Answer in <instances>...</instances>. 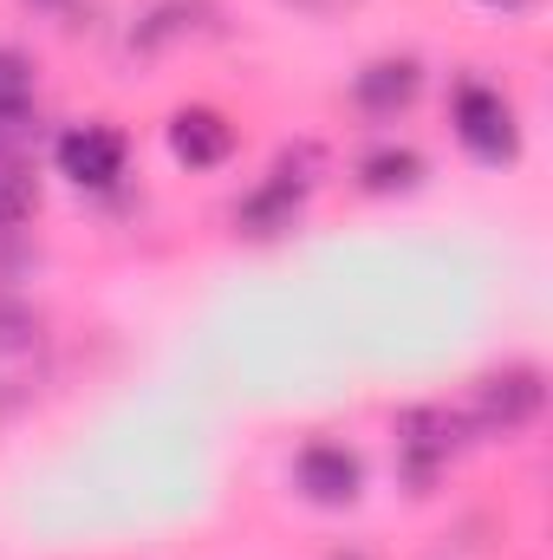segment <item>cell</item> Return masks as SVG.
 <instances>
[{
    "label": "cell",
    "instance_id": "obj_10",
    "mask_svg": "<svg viewBox=\"0 0 553 560\" xmlns=\"http://www.w3.org/2000/svg\"><path fill=\"white\" fill-rule=\"evenodd\" d=\"M416 176H423L416 150H378V156H365V189H411Z\"/></svg>",
    "mask_w": 553,
    "mask_h": 560
},
{
    "label": "cell",
    "instance_id": "obj_7",
    "mask_svg": "<svg viewBox=\"0 0 553 560\" xmlns=\"http://www.w3.org/2000/svg\"><path fill=\"white\" fill-rule=\"evenodd\" d=\"M398 443H404V456H411L416 476H430V469L456 450V423L443 418V411H404V418H398Z\"/></svg>",
    "mask_w": 553,
    "mask_h": 560
},
{
    "label": "cell",
    "instance_id": "obj_5",
    "mask_svg": "<svg viewBox=\"0 0 553 560\" xmlns=\"http://www.w3.org/2000/svg\"><path fill=\"white\" fill-rule=\"evenodd\" d=\"M306 189H313V176H299L293 163H280L274 176H268V183L242 202V229H255V235H274V229H286V222L299 215Z\"/></svg>",
    "mask_w": 553,
    "mask_h": 560
},
{
    "label": "cell",
    "instance_id": "obj_4",
    "mask_svg": "<svg viewBox=\"0 0 553 560\" xmlns=\"http://www.w3.org/2000/svg\"><path fill=\"white\" fill-rule=\"evenodd\" d=\"M541 398H548L541 372H534V365H515V372L482 378V392H475V418L489 423V430H521V423L541 411Z\"/></svg>",
    "mask_w": 553,
    "mask_h": 560
},
{
    "label": "cell",
    "instance_id": "obj_11",
    "mask_svg": "<svg viewBox=\"0 0 553 560\" xmlns=\"http://www.w3.org/2000/svg\"><path fill=\"white\" fill-rule=\"evenodd\" d=\"M33 202H39L33 176H26L13 156H0V229H7V222H26V215H33Z\"/></svg>",
    "mask_w": 553,
    "mask_h": 560
},
{
    "label": "cell",
    "instance_id": "obj_2",
    "mask_svg": "<svg viewBox=\"0 0 553 560\" xmlns=\"http://www.w3.org/2000/svg\"><path fill=\"white\" fill-rule=\"evenodd\" d=\"M59 176H72L79 189H111L125 176V138L105 125H79L59 138Z\"/></svg>",
    "mask_w": 553,
    "mask_h": 560
},
{
    "label": "cell",
    "instance_id": "obj_9",
    "mask_svg": "<svg viewBox=\"0 0 553 560\" xmlns=\"http://www.w3.org/2000/svg\"><path fill=\"white\" fill-rule=\"evenodd\" d=\"M26 98H33V66L0 46V131L26 118Z\"/></svg>",
    "mask_w": 553,
    "mask_h": 560
},
{
    "label": "cell",
    "instance_id": "obj_6",
    "mask_svg": "<svg viewBox=\"0 0 553 560\" xmlns=\"http://www.w3.org/2000/svg\"><path fill=\"white\" fill-rule=\"evenodd\" d=\"M169 150H176V163H189V170H215L228 150H235V131L222 125V112H176L169 118Z\"/></svg>",
    "mask_w": 553,
    "mask_h": 560
},
{
    "label": "cell",
    "instance_id": "obj_3",
    "mask_svg": "<svg viewBox=\"0 0 553 560\" xmlns=\"http://www.w3.org/2000/svg\"><path fill=\"white\" fill-rule=\"evenodd\" d=\"M358 482H365V469H358V456H352L345 443H313V450H299V495H306V502L345 509V502H358Z\"/></svg>",
    "mask_w": 553,
    "mask_h": 560
},
{
    "label": "cell",
    "instance_id": "obj_1",
    "mask_svg": "<svg viewBox=\"0 0 553 560\" xmlns=\"http://www.w3.org/2000/svg\"><path fill=\"white\" fill-rule=\"evenodd\" d=\"M456 138L469 143V156H482V163H515V150H521L508 98L489 92V85H462L456 92Z\"/></svg>",
    "mask_w": 553,
    "mask_h": 560
},
{
    "label": "cell",
    "instance_id": "obj_8",
    "mask_svg": "<svg viewBox=\"0 0 553 560\" xmlns=\"http://www.w3.org/2000/svg\"><path fill=\"white\" fill-rule=\"evenodd\" d=\"M411 98H416V66L411 59H378V66L358 72V105H365V112H398V105H411Z\"/></svg>",
    "mask_w": 553,
    "mask_h": 560
},
{
    "label": "cell",
    "instance_id": "obj_12",
    "mask_svg": "<svg viewBox=\"0 0 553 560\" xmlns=\"http://www.w3.org/2000/svg\"><path fill=\"white\" fill-rule=\"evenodd\" d=\"M482 7H502V13H521V7H534V0H482Z\"/></svg>",
    "mask_w": 553,
    "mask_h": 560
}]
</instances>
